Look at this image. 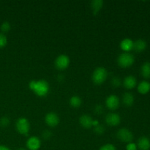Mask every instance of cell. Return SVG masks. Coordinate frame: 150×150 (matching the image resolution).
I'll return each mask as SVG.
<instances>
[{
    "mask_svg": "<svg viewBox=\"0 0 150 150\" xmlns=\"http://www.w3.org/2000/svg\"><path fill=\"white\" fill-rule=\"evenodd\" d=\"M121 122V117L117 113H110L105 117V122L110 126H117Z\"/></svg>",
    "mask_w": 150,
    "mask_h": 150,
    "instance_id": "9",
    "label": "cell"
},
{
    "mask_svg": "<svg viewBox=\"0 0 150 150\" xmlns=\"http://www.w3.org/2000/svg\"><path fill=\"white\" fill-rule=\"evenodd\" d=\"M0 150H10V149L4 145H0Z\"/></svg>",
    "mask_w": 150,
    "mask_h": 150,
    "instance_id": "30",
    "label": "cell"
},
{
    "mask_svg": "<svg viewBox=\"0 0 150 150\" xmlns=\"http://www.w3.org/2000/svg\"><path fill=\"white\" fill-rule=\"evenodd\" d=\"M150 90V83L146 81H143L141 82L138 86V91L139 93L142 94V95H145V94L148 93Z\"/></svg>",
    "mask_w": 150,
    "mask_h": 150,
    "instance_id": "17",
    "label": "cell"
},
{
    "mask_svg": "<svg viewBox=\"0 0 150 150\" xmlns=\"http://www.w3.org/2000/svg\"><path fill=\"white\" fill-rule=\"evenodd\" d=\"M41 142L36 136H32L26 142V146L29 150H38L40 148Z\"/></svg>",
    "mask_w": 150,
    "mask_h": 150,
    "instance_id": "10",
    "label": "cell"
},
{
    "mask_svg": "<svg viewBox=\"0 0 150 150\" xmlns=\"http://www.w3.org/2000/svg\"><path fill=\"white\" fill-rule=\"evenodd\" d=\"M134 60L135 59L133 54L128 52H125L119 56L117 59V62L121 67L127 68L132 66V64L134 62Z\"/></svg>",
    "mask_w": 150,
    "mask_h": 150,
    "instance_id": "3",
    "label": "cell"
},
{
    "mask_svg": "<svg viewBox=\"0 0 150 150\" xmlns=\"http://www.w3.org/2000/svg\"><path fill=\"white\" fill-rule=\"evenodd\" d=\"M16 128L17 131L21 135H27L30 130V124L27 119L21 117L16 121Z\"/></svg>",
    "mask_w": 150,
    "mask_h": 150,
    "instance_id": "4",
    "label": "cell"
},
{
    "mask_svg": "<svg viewBox=\"0 0 150 150\" xmlns=\"http://www.w3.org/2000/svg\"><path fill=\"white\" fill-rule=\"evenodd\" d=\"M117 136L119 140L125 143H130L133 140V134L127 128H121L117 131Z\"/></svg>",
    "mask_w": 150,
    "mask_h": 150,
    "instance_id": "5",
    "label": "cell"
},
{
    "mask_svg": "<svg viewBox=\"0 0 150 150\" xmlns=\"http://www.w3.org/2000/svg\"><path fill=\"white\" fill-rule=\"evenodd\" d=\"M29 86L31 90L33 91L35 95L39 97L45 96L49 92V84L43 79L31 81L29 83Z\"/></svg>",
    "mask_w": 150,
    "mask_h": 150,
    "instance_id": "1",
    "label": "cell"
},
{
    "mask_svg": "<svg viewBox=\"0 0 150 150\" xmlns=\"http://www.w3.org/2000/svg\"><path fill=\"white\" fill-rule=\"evenodd\" d=\"M146 48V42L144 40H137L133 42V48L136 52H142Z\"/></svg>",
    "mask_w": 150,
    "mask_h": 150,
    "instance_id": "15",
    "label": "cell"
},
{
    "mask_svg": "<svg viewBox=\"0 0 150 150\" xmlns=\"http://www.w3.org/2000/svg\"><path fill=\"white\" fill-rule=\"evenodd\" d=\"M105 127L102 125H98L96 127H95L94 128V131L95 132V133H97L98 135H102L103 134L104 132H105Z\"/></svg>",
    "mask_w": 150,
    "mask_h": 150,
    "instance_id": "23",
    "label": "cell"
},
{
    "mask_svg": "<svg viewBox=\"0 0 150 150\" xmlns=\"http://www.w3.org/2000/svg\"><path fill=\"white\" fill-rule=\"evenodd\" d=\"M120 98L117 95H114L108 96L105 100V105H106L107 108L110 110H112V111L117 109L118 107L120 106Z\"/></svg>",
    "mask_w": 150,
    "mask_h": 150,
    "instance_id": "7",
    "label": "cell"
},
{
    "mask_svg": "<svg viewBox=\"0 0 150 150\" xmlns=\"http://www.w3.org/2000/svg\"><path fill=\"white\" fill-rule=\"evenodd\" d=\"M79 122L83 127L86 129H89L92 127L93 120H92V117L89 114H83L81 117H80Z\"/></svg>",
    "mask_w": 150,
    "mask_h": 150,
    "instance_id": "11",
    "label": "cell"
},
{
    "mask_svg": "<svg viewBox=\"0 0 150 150\" xmlns=\"http://www.w3.org/2000/svg\"><path fill=\"white\" fill-rule=\"evenodd\" d=\"M122 102L126 106H131L134 103V97L130 92H125L122 97Z\"/></svg>",
    "mask_w": 150,
    "mask_h": 150,
    "instance_id": "18",
    "label": "cell"
},
{
    "mask_svg": "<svg viewBox=\"0 0 150 150\" xmlns=\"http://www.w3.org/2000/svg\"><path fill=\"white\" fill-rule=\"evenodd\" d=\"M18 150H26V149H24V148H19V149H18Z\"/></svg>",
    "mask_w": 150,
    "mask_h": 150,
    "instance_id": "31",
    "label": "cell"
},
{
    "mask_svg": "<svg viewBox=\"0 0 150 150\" xmlns=\"http://www.w3.org/2000/svg\"><path fill=\"white\" fill-rule=\"evenodd\" d=\"M103 6V1L102 0H94L91 1V8L93 14L97 15Z\"/></svg>",
    "mask_w": 150,
    "mask_h": 150,
    "instance_id": "16",
    "label": "cell"
},
{
    "mask_svg": "<svg viewBox=\"0 0 150 150\" xmlns=\"http://www.w3.org/2000/svg\"><path fill=\"white\" fill-rule=\"evenodd\" d=\"M108 76V72L106 69L103 67H97L94 70L92 76V79L94 83L97 85H100L105 81Z\"/></svg>",
    "mask_w": 150,
    "mask_h": 150,
    "instance_id": "2",
    "label": "cell"
},
{
    "mask_svg": "<svg viewBox=\"0 0 150 150\" xmlns=\"http://www.w3.org/2000/svg\"><path fill=\"white\" fill-rule=\"evenodd\" d=\"M99 150H117L115 146L111 144H106L100 148Z\"/></svg>",
    "mask_w": 150,
    "mask_h": 150,
    "instance_id": "26",
    "label": "cell"
},
{
    "mask_svg": "<svg viewBox=\"0 0 150 150\" xmlns=\"http://www.w3.org/2000/svg\"><path fill=\"white\" fill-rule=\"evenodd\" d=\"M120 47L125 52H129L133 48V41L130 38H125L122 40L120 43Z\"/></svg>",
    "mask_w": 150,
    "mask_h": 150,
    "instance_id": "14",
    "label": "cell"
},
{
    "mask_svg": "<svg viewBox=\"0 0 150 150\" xmlns=\"http://www.w3.org/2000/svg\"><path fill=\"white\" fill-rule=\"evenodd\" d=\"M45 122L49 127H56L59 123V117L54 112H49L45 115Z\"/></svg>",
    "mask_w": 150,
    "mask_h": 150,
    "instance_id": "8",
    "label": "cell"
},
{
    "mask_svg": "<svg viewBox=\"0 0 150 150\" xmlns=\"http://www.w3.org/2000/svg\"><path fill=\"white\" fill-rule=\"evenodd\" d=\"M69 64H70V59L67 56L64 54L59 56L55 60L56 68L59 70H65L69 66Z\"/></svg>",
    "mask_w": 150,
    "mask_h": 150,
    "instance_id": "6",
    "label": "cell"
},
{
    "mask_svg": "<svg viewBox=\"0 0 150 150\" xmlns=\"http://www.w3.org/2000/svg\"><path fill=\"white\" fill-rule=\"evenodd\" d=\"M137 145L135 143H133V142L128 143L127 144V146H126V149L127 150H137Z\"/></svg>",
    "mask_w": 150,
    "mask_h": 150,
    "instance_id": "28",
    "label": "cell"
},
{
    "mask_svg": "<svg viewBox=\"0 0 150 150\" xmlns=\"http://www.w3.org/2000/svg\"><path fill=\"white\" fill-rule=\"evenodd\" d=\"M137 147L140 150H149L150 140L147 137L142 136L138 140Z\"/></svg>",
    "mask_w": 150,
    "mask_h": 150,
    "instance_id": "12",
    "label": "cell"
},
{
    "mask_svg": "<svg viewBox=\"0 0 150 150\" xmlns=\"http://www.w3.org/2000/svg\"><path fill=\"white\" fill-rule=\"evenodd\" d=\"M10 24L9 22L4 21L1 23V26H0V29H1V31L3 32V33H6V32H8L10 30Z\"/></svg>",
    "mask_w": 150,
    "mask_h": 150,
    "instance_id": "21",
    "label": "cell"
},
{
    "mask_svg": "<svg viewBox=\"0 0 150 150\" xmlns=\"http://www.w3.org/2000/svg\"><path fill=\"white\" fill-rule=\"evenodd\" d=\"M121 83H122L121 80H120V78L117 77V76L113 78L112 80H111V84H112V86H114V88L119 87V86L121 85Z\"/></svg>",
    "mask_w": 150,
    "mask_h": 150,
    "instance_id": "24",
    "label": "cell"
},
{
    "mask_svg": "<svg viewBox=\"0 0 150 150\" xmlns=\"http://www.w3.org/2000/svg\"><path fill=\"white\" fill-rule=\"evenodd\" d=\"M142 75L145 79H149L150 78V62L144 63L143 65L141 68Z\"/></svg>",
    "mask_w": 150,
    "mask_h": 150,
    "instance_id": "19",
    "label": "cell"
},
{
    "mask_svg": "<svg viewBox=\"0 0 150 150\" xmlns=\"http://www.w3.org/2000/svg\"><path fill=\"white\" fill-rule=\"evenodd\" d=\"M137 81L136 79L133 76H128L125 77V79L123 81V84L124 86L127 89H132L136 86Z\"/></svg>",
    "mask_w": 150,
    "mask_h": 150,
    "instance_id": "13",
    "label": "cell"
},
{
    "mask_svg": "<svg viewBox=\"0 0 150 150\" xmlns=\"http://www.w3.org/2000/svg\"><path fill=\"white\" fill-rule=\"evenodd\" d=\"M7 40L5 35L3 33H0V48H4L7 45Z\"/></svg>",
    "mask_w": 150,
    "mask_h": 150,
    "instance_id": "25",
    "label": "cell"
},
{
    "mask_svg": "<svg viewBox=\"0 0 150 150\" xmlns=\"http://www.w3.org/2000/svg\"><path fill=\"white\" fill-rule=\"evenodd\" d=\"M103 111V107L102 105H97L95 108V112L97 114H101Z\"/></svg>",
    "mask_w": 150,
    "mask_h": 150,
    "instance_id": "29",
    "label": "cell"
},
{
    "mask_svg": "<svg viewBox=\"0 0 150 150\" xmlns=\"http://www.w3.org/2000/svg\"><path fill=\"white\" fill-rule=\"evenodd\" d=\"M10 124V119L7 117L4 116L0 118V127H6Z\"/></svg>",
    "mask_w": 150,
    "mask_h": 150,
    "instance_id": "22",
    "label": "cell"
},
{
    "mask_svg": "<svg viewBox=\"0 0 150 150\" xmlns=\"http://www.w3.org/2000/svg\"><path fill=\"white\" fill-rule=\"evenodd\" d=\"M42 136L44 139H45V140H48V139H50L52 137V133H51L50 130H44L42 133Z\"/></svg>",
    "mask_w": 150,
    "mask_h": 150,
    "instance_id": "27",
    "label": "cell"
},
{
    "mask_svg": "<svg viewBox=\"0 0 150 150\" xmlns=\"http://www.w3.org/2000/svg\"><path fill=\"white\" fill-rule=\"evenodd\" d=\"M81 103L82 100L81 98H79V96H76V95H74L70 99V105L73 108H79L81 106Z\"/></svg>",
    "mask_w": 150,
    "mask_h": 150,
    "instance_id": "20",
    "label": "cell"
}]
</instances>
